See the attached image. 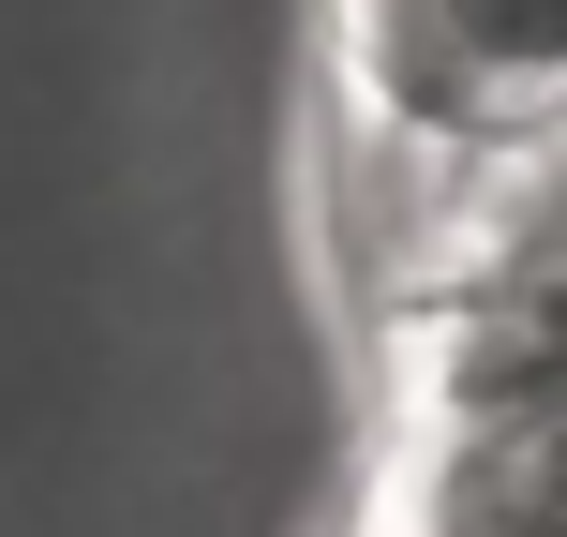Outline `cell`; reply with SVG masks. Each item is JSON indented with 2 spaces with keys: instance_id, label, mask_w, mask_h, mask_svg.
Returning a JSON list of instances; mask_svg holds the SVG:
<instances>
[{
  "instance_id": "6da1fadb",
  "label": "cell",
  "mask_w": 567,
  "mask_h": 537,
  "mask_svg": "<svg viewBox=\"0 0 567 537\" xmlns=\"http://www.w3.org/2000/svg\"><path fill=\"white\" fill-rule=\"evenodd\" d=\"M329 120L433 165L567 149V0H329Z\"/></svg>"
},
{
  "instance_id": "7a4b0ae2",
  "label": "cell",
  "mask_w": 567,
  "mask_h": 537,
  "mask_svg": "<svg viewBox=\"0 0 567 537\" xmlns=\"http://www.w3.org/2000/svg\"><path fill=\"white\" fill-rule=\"evenodd\" d=\"M373 508L403 537H567V389L403 403Z\"/></svg>"
},
{
  "instance_id": "3957f363",
  "label": "cell",
  "mask_w": 567,
  "mask_h": 537,
  "mask_svg": "<svg viewBox=\"0 0 567 537\" xmlns=\"http://www.w3.org/2000/svg\"><path fill=\"white\" fill-rule=\"evenodd\" d=\"M359 537H403V523H389V508H359Z\"/></svg>"
}]
</instances>
